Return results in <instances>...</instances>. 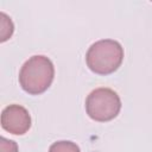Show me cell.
Masks as SVG:
<instances>
[{"instance_id": "6da1fadb", "label": "cell", "mask_w": 152, "mask_h": 152, "mask_svg": "<svg viewBox=\"0 0 152 152\" xmlns=\"http://www.w3.org/2000/svg\"><path fill=\"white\" fill-rule=\"evenodd\" d=\"M53 77V63L50 58L43 55L30 57L19 71V83L21 88L31 95H39L48 90Z\"/></svg>"}, {"instance_id": "7a4b0ae2", "label": "cell", "mask_w": 152, "mask_h": 152, "mask_svg": "<svg viewBox=\"0 0 152 152\" xmlns=\"http://www.w3.org/2000/svg\"><path fill=\"white\" fill-rule=\"evenodd\" d=\"M124 61V48L114 39H101L90 45L86 53L88 68L99 75H109Z\"/></svg>"}, {"instance_id": "3957f363", "label": "cell", "mask_w": 152, "mask_h": 152, "mask_svg": "<svg viewBox=\"0 0 152 152\" xmlns=\"http://www.w3.org/2000/svg\"><path fill=\"white\" fill-rule=\"evenodd\" d=\"M120 109V96L110 88H96L86 99V112L88 116L99 122L113 120L118 116Z\"/></svg>"}, {"instance_id": "277c9868", "label": "cell", "mask_w": 152, "mask_h": 152, "mask_svg": "<svg viewBox=\"0 0 152 152\" xmlns=\"http://www.w3.org/2000/svg\"><path fill=\"white\" fill-rule=\"evenodd\" d=\"M1 127L15 135L25 134L31 127V116L20 104H10L1 112Z\"/></svg>"}, {"instance_id": "5b68a950", "label": "cell", "mask_w": 152, "mask_h": 152, "mask_svg": "<svg viewBox=\"0 0 152 152\" xmlns=\"http://www.w3.org/2000/svg\"><path fill=\"white\" fill-rule=\"evenodd\" d=\"M49 152H81L80 147L77 144L69 141V140H59L53 142L50 148Z\"/></svg>"}, {"instance_id": "8992f818", "label": "cell", "mask_w": 152, "mask_h": 152, "mask_svg": "<svg viewBox=\"0 0 152 152\" xmlns=\"http://www.w3.org/2000/svg\"><path fill=\"white\" fill-rule=\"evenodd\" d=\"M1 42H5V40H7L11 36H12V33H13V30H14V26L13 25H11V26H7L6 24H7V19H8V17L4 13V12H1Z\"/></svg>"}, {"instance_id": "52a82bcc", "label": "cell", "mask_w": 152, "mask_h": 152, "mask_svg": "<svg viewBox=\"0 0 152 152\" xmlns=\"http://www.w3.org/2000/svg\"><path fill=\"white\" fill-rule=\"evenodd\" d=\"M0 150L1 152H18V145L13 140H8L5 137L0 138Z\"/></svg>"}]
</instances>
